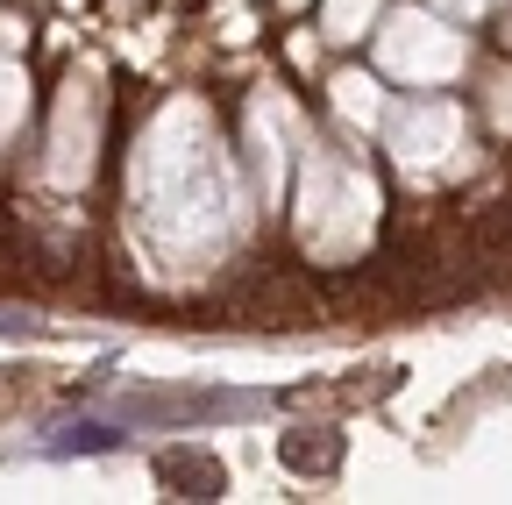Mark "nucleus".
I'll return each mask as SVG.
<instances>
[{"instance_id": "1", "label": "nucleus", "mask_w": 512, "mask_h": 505, "mask_svg": "<svg viewBox=\"0 0 512 505\" xmlns=\"http://www.w3.org/2000/svg\"><path fill=\"white\" fill-rule=\"evenodd\" d=\"M242 313L256 328H299V321H313V292L292 271H256L242 285Z\"/></svg>"}, {"instance_id": "2", "label": "nucleus", "mask_w": 512, "mask_h": 505, "mask_svg": "<svg viewBox=\"0 0 512 505\" xmlns=\"http://www.w3.org/2000/svg\"><path fill=\"white\" fill-rule=\"evenodd\" d=\"M157 477L178 491V498H221V463L207 449H164L157 456Z\"/></svg>"}, {"instance_id": "3", "label": "nucleus", "mask_w": 512, "mask_h": 505, "mask_svg": "<svg viewBox=\"0 0 512 505\" xmlns=\"http://www.w3.org/2000/svg\"><path fill=\"white\" fill-rule=\"evenodd\" d=\"M285 463L306 470V477H328V470L342 463V441L320 434V427H299V434H285Z\"/></svg>"}]
</instances>
